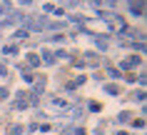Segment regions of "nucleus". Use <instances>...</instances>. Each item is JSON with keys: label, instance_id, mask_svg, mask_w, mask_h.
<instances>
[{"label": "nucleus", "instance_id": "f257e3e1", "mask_svg": "<svg viewBox=\"0 0 147 135\" xmlns=\"http://www.w3.org/2000/svg\"><path fill=\"white\" fill-rule=\"evenodd\" d=\"M53 110H67V100H62V98H53Z\"/></svg>", "mask_w": 147, "mask_h": 135}]
</instances>
